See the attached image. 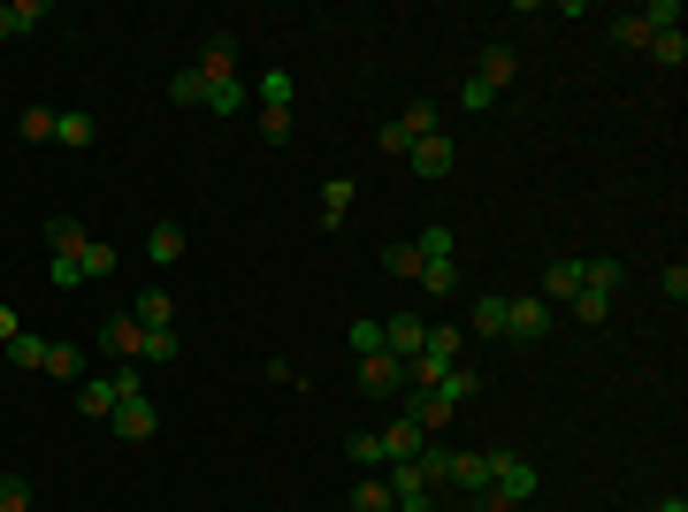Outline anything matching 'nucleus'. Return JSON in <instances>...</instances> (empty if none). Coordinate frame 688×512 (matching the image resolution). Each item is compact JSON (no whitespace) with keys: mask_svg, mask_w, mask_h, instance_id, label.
Masks as SVG:
<instances>
[{"mask_svg":"<svg viewBox=\"0 0 688 512\" xmlns=\"http://www.w3.org/2000/svg\"><path fill=\"white\" fill-rule=\"evenodd\" d=\"M191 69L207 77V115H237V108H245V69H237V38H230V31H214Z\"/></svg>","mask_w":688,"mask_h":512,"instance_id":"nucleus-1","label":"nucleus"},{"mask_svg":"<svg viewBox=\"0 0 688 512\" xmlns=\"http://www.w3.org/2000/svg\"><path fill=\"white\" fill-rule=\"evenodd\" d=\"M535 498V459L528 452H490V490L475 498V512H520Z\"/></svg>","mask_w":688,"mask_h":512,"instance_id":"nucleus-2","label":"nucleus"},{"mask_svg":"<svg viewBox=\"0 0 688 512\" xmlns=\"http://www.w3.org/2000/svg\"><path fill=\"white\" fill-rule=\"evenodd\" d=\"M108 428H115L123 444H146V436L162 428V405H154V398L138 390V375L123 382V398H115V413H108Z\"/></svg>","mask_w":688,"mask_h":512,"instance_id":"nucleus-3","label":"nucleus"},{"mask_svg":"<svg viewBox=\"0 0 688 512\" xmlns=\"http://www.w3.org/2000/svg\"><path fill=\"white\" fill-rule=\"evenodd\" d=\"M513 69H520L513 46H482V62H475V77H467V92H459V100H467V108H490V100L513 85Z\"/></svg>","mask_w":688,"mask_h":512,"instance_id":"nucleus-4","label":"nucleus"},{"mask_svg":"<svg viewBox=\"0 0 688 512\" xmlns=\"http://www.w3.org/2000/svg\"><path fill=\"white\" fill-rule=\"evenodd\" d=\"M359 390H367V398H406V359L367 352V359H359Z\"/></svg>","mask_w":688,"mask_h":512,"instance_id":"nucleus-5","label":"nucleus"},{"mask_svg":"<svg viewBox=\"0 0 688 512\" xmlns=\"http://www.w3.org/2000/svg\"><path fill=\"white\" fill-rule=\"evenodd\" d=\"M421 344H429V314H390V322H382V352H390V359H413Z\"/></svg>","mask_w":688,"mask_h":512,"instance_id":"nucleus-6","label":"nucleus"},{"mask_svg":"<svg viewBox=\"0 0 688 512\" xmlns=\"http://www.w3.org/2000/svg\"><path fill=\"white\" fill-rule=\"evenodd\" d=\"M123 382H131V375H85V382H77V413L108 421V413H115V398H123Z\"/></svg>","mask_w":688,"mask_h":512,"instance_id":"nucleus-7","label":"nucleus"},{"mask_svg":"<svg viewBox=\"0 0 688 512\" xmlns=\"http://www.w3.org/2000/svg\"><path fill=\"white\" fill-rule=\"evenodd\" d=\"M398 413H406V421H413L421 436H436V428H444V421H452L459 405H452V398H436V390H406V405H398Z\"/></svg>","mask_w":688,"mask_h":512,"instance_id":"nucleus-8","label":"nucleus"},{"mask_svg":"<svg viewBox=\"0 0 688 512\" xmlns=\"http://www.w3.org/2000/svg\"><path fill=\"white\" fill-rule=\"evenodd\" d=\"M506 337H520V344L551 337V307L543 299H506Z\"/></svg>","mask_w":688,"mask_h":512,"instance_id":"nucleus-9","label":"nucleus"},{"mask_svg":"<svg viewBox=\"0 0 688 512\" xmlns=\"http://www.w3.org/2000/svg\"><path fill=\"white\" fill-rule=\"evenodd\" d=\"M452 162H459V154H452V138H444V131H436V138H421V146L406 154V169L421 176V183H436V176H452Z\"/></svg>","mask_w":688,"mask_h":512,"instance_id":"nucleus-10","label":"nucleus"},{"mask_svg":"<svg viewBox=\"0 0 688 512\" xmlns=\"http://www.w3.org/2000/svg\"><path fill=\"white\" fill-rule=\"evenodd\" d=\"M444 482H459L467 498H482L490 490V452H452V475Z\"/></svg>","mask_w":688,"mask_h":512,"instance_id":"nucleus-11","label":"nucleus"},{"mask_svg":"<svg viewBox=\"0 0 688 512\" xmlns=\"http://www.w3.org/2000/svg\"><path fill=\"white\" fill-rule=\"evenodd\" d=\"M131 322L138 330H176V299L154 283V291H138V307H131Z\"/></svg>","mask_w":688,"mask_h":512,"instance_id":"nucleus-12","label":"nucleus"},{"mask_svg":"<svg viewBox=\"0 0 688 512\" xmlns=\"http://www.w3.org/2000/svg\"><path fill=\"white\" fill-rule=\"evenodd\" d=\"M574 291H581V260H551L535 299H543V307H558V299H574Z\"/></svg>","mask_w":688,"mask_h":512,"instance_id":"nucleus-13","label":"nucleus"},{"mask_svg":"<svg viewBox=\"0 0 688 512\" xmlns=\"http://www.w3.org/2000/svg\"><path fill=\"white\" fill-rule=\"evenodd\" d=\"M421 444H429V436H421V428H413V421H406V413H398V421H390V428H382V467H398V459H413V452H421Z\"/></svg>","mask_w":688,"mask_h":512,"instance_id":"nucleus-14","label":"nucleus"},{"mask_svg":"<svg viewBox=\"0 0 688 512\" xmlns=\"http://www.w3.org/2000/svg\"><path fill=\"white\" fill-rule=\"evenodd\" d=\"M253 92H260V108H291V100H299V77H291V69H260Z\"/></svg>","mask_w":688,"mask_h":512,"instance_id":"nucleus-15","label":"nucleus"},{"mask_svg":"<svg viewBox=\"0 0 688 512\" xmlns=\"http://www.w3.org/2000/svg\"><path fill=\"white\" fill-rule=\"evenodd\" d=\"M390 123H398V131H406L413 146H421V138H436V100H406V108H398Z\"/></svg>","mask_w":688,"mask_h":512,"instance_id":"nucleus-16","label":"nucleus"},{"mask_svg":"<svg viewBox=\"0 0 688 512\" xmlns=\"http://www.w3.org/2000/svg\"><path fill=\"white\" fill-rule=\"evenodd\" d=\"M54 138H62V146H92V138H100V115H85V108H62V115H54Z\"/></svg>","mask_w":688,"mask_h":512,"instance_id":"nucleus-17","label":"nucleus"},{"mask_svg":"<svg viewBox=\"0 0 688 512\" xmlns=\"http://www.w3.org/2000/svg\"><path fill=\"white\" fill-rule=\"evenodd\" d=\"M467 330H475V337H506V291H482L475 314H467Z\"/></svg>","mask_w":688,"mask_h":512,"instance_id":"nucleus-18","label":"nucleus"},{"mask_svg":"<svg viewBox=\"0 0 688 512\" xmlns=\"http://www.w3.org/2000/svg\"><path fill=\"white\" fill-rule=\"evenodd\" d=\"M31 23H46V0H0V38H23Z\"/></svg>","mask_w":688,"mask_h":512,"instance_id":"nucleus-19","label":"nucleus"},{"mask_svg":"<svg viewBox=\"0 0 688 512\" xmlns=\"http://www.w3.org/2000/svg\"><path fill=\"white\" fill-rule=\"evenodd\" d=\"M146 260H154V268H176V260H184V230H176V222H154V237H146Z\"/></svg>","mask_w":688,"mask_h":512,"instance_id":"nucleus-20","label":"nucleus"},{"mask_svg":"<svg viewBox=\"0 0 688 512\" xmlns=\"http://www.w3.org/2000/svg\"><path fill=\"white\" fill-rule=\"evenodd\" d=\"M100 344H108V352H123V359H131V352H138V344H146V330H138V322H131V314H108V322H100Z\"/></svg>","mask_w":688,"mask_h":512,"instance_id":"nucleus-21","label":"nucleus"},{"mask_svg":"<svg viewBox=\"0 0 688 512\" xmlns=\"http://www.w3.org/2000/svg\"><path fill=\"white\" fill-rule=\"evenodd\" d=\"M85 237H92V230H85L77 214H46V245H54V253H85Z\"/></svg>","mask_w":688,"mask_h":512,"instance_id":"nucleus-22","label":"nucleus"},{"mask_svg":"<svg viewBox=\"0 0 688 512\" xmlns=\"http://www.w3.org/2000/svg\"><path fill=\"white\" fill-rule=\"evenodd\" d=\"M38 375H54V382H85V352L77 344H46V367Z\"/></svg>","mask_w":688,"mask_h":512,"instance_id":"nucleus-23","label":"nucleus"},{"mask_svg":"<svg viewBox=\"0 0 688 512\" xmlns=\"http://www.w3.org/2000/svg\"><path fill=\"white\" fill-rule=\"evenodd\" d=\"M344 214H352V176H330L322 183V230H337Z\"/></svg>","mask_w":688,"mask_h":512,"instance_id":"nucleus-24","label":"nucleus"},{"mask_svg":"<svg viewBox=\"0 0 688 512\" xmlns=\"http://www.w3.org/2000/svg\"><path fill=\"white\" fill-rule=\"evenodd\" d=\"M643 54H651L658 69H681V62H688V31H658V38H651Z\"/></svg>","mask_w":688,"mask_h":512,"instance_id":"nucleus-25","label":"nucleus"},{"mask_svg":"<svg viewBox=\"0 0 688 512\" xmlns=\"http://www.w3.org/2000/svg\"><path fill=\"white\" fill-rule=\"evenodd\" d=\"M8 367H23V375H31V367H46V337L15 330V337H8Z\"/></svg>","mask_w":688,"mask_h":512,"instance_id":"nucleus-26","label":"nucleus"},{"mask_svg":"<svg viewBox=\"0 0 688 512\" xmlns=\"http://www.w3.org/2000/svg\"><path fill=\"white\" fill-rule=\"evenodd\" d=\"M352 512H398V505H390V482H382V475H359V490H352Z\"/></svg>","mask_w":688,"mask_h":512,"instance_id":"nucleus-27","label":"nucleus"},{"mask_svg":"<svg viewBox=\"0 0 688 512\" xmlns=\"http://www.w3.org/2000/svg\"><path fill=\"white\" fill-rule=\"evenodd\" d=\"M612 38H620V46H651L658 31L643 23V8H620V15H612Z\"/></svg>","mask_w":688,"mask_h":512,"instance_id":"nucleus-28","label":"nucleus"},{"mask_svg":"<svg viewBox=\"0 0 688 512\" xmlns=\"http://www.w3.org/2000/svg\"><path fill=\"white\" fill-rule=\"evenodd\" d=\"M169 100H176V108H207V77H199V69H176Z\"/></svg>","mask_w":688,"mask_h":512,"instance_id":"nucleus-29","label":"nucleus"},{"mask_svg":"<svg viewBox=\"0 0 688 512\" xmlns=\"http://www.w3.org/2000/svg\"><path fill=\"white\" fill-rule=\"evenodd\" d=\"M77 268H85V283H92V276H108V268H115V245H108V237H85Z\"/></svg>","mask_w":688,"mask_h":512,"instance_id":"nucleus-30","label":"nucleus"},{"mask_svg":"<svg viewBox=\"0 0 688 512\" xmlns=\"http://www.w3.org/2000/svg\"><path fill=\"white\" fill-rule=\"evenodd\" d=\"M581 291H620V260H581Z\"/></svg>","mask_w":688,"mask_h":512,"instance_id":"nucleus-31","label":"nucleus"},{"mask_svg":"<svg viewBox=\"0 0 688 512\" xmlns=\"http://www.w3.org/2000/svg\"><path fill=\"white\" fill-rule=\"evenodd\" d=\"M566 307H574V322H589V330H597V322H612V299H604V291H574Z\"/></svg>","mask_w":688,"mask_h":512,"instance_id":"nucleus-32","label":"nucleus"},{"mask_svg":"<svg viewBox=\"0 0 688 512\" xmlns=\"http://www.w3.org/2000/svg\"><path fill=\"white\" fill-rule=\"evenodd\" d=\"M475 390H482V375H475L467 359H459V367H452V375L436 382V398H452V405H459V398H475Z\"/></svg>","mask_w":688,"mask_h":512,"instance_id":"nucleus-33","label":"nucleus"},{"mask_svg":"<svg viewBox=\"0 0 688 512\" xmlns=\"http://www.w3.org/2000/svg\"><path fill=\"white\" fill-rule=\"evenodd\" d=\"M413 475H421V482L436 490V482L452 475V452H436V444H421V452H413Z\"/></svg>","mask_w":688,"mask_h":512,"instance_id":"nucleus-34","label":"nucleus"},{"mask_svg":"<svg viewBox=\"0 0 688 512\" xmlns=\"http://www.w3.org/2000/svg\"><path fill=\"white\" fill-rule=\"evenodd\" d=\"M176 352H184V337H176V330H146V344H138V359H154V367H169Z\"/></svg>","mask_w":688,"mask_h":512,"instance_id":"nucleus-35","label":"nucleus"},{"mask_svg":"<svg viewBox=\"0 0 688 512\" xmlns=\"http://www.w3.org/2000/svg\"><path fill=\"white\" fill-rule=\"evenodd\" d=\"M413 253H421V260H452V230H444V222H429V230L413 237Z\"/></svg>","mask_w":688,"mask_h":512,"instance_id":"nucleus-36","label":"nucleus"},{"mask_svg":"<svg viewBox=\"0 0 688 512\" xmlns=\"http://www.w3.org/2000/svg\"><path fill=\"white\" fill-rule=\"evenodd\" d=\"M413 283H429V291L444 299V291H459V268H452V260H421V276H413Z\"/></svg>","mask_w":688,"mask_h":512,"instance_id":"nucleus-37","label":"nucleus"},{"mask_svg":"<svg viewBox=\"0 0 688 512\" xmlns=\"http://www.w3.org/2000/svg\"><path fill=\"white\" fill-rule=\"evenodd\" d=\"M46 283H54V291H77V283H85V268H77V253H54V268H46Z\"/></svg>","mask_w":688,"mask_h":512,"instance_id":"nucleus-38","label":"nucleus"},{"mask_svg":"<svg viewBox=\"0 0 688 512\" xmlns=\"http://www.w3.org/2000/svg\"><path fill=\"white\" fill-rule=\"evenodd\" d=\"M344 337H352V359H367V352H382V322H352Z\"/></svg>","mask_w":688,"mask_h":512,"instance_id":"nucleus-39","label":"nucleus"},{"mask_svg":"<svg viewBox=\"0 0 688 512\" xmlns=\"http://www.w3.org/2000/svg\"><path fill=\"white\" fill-rule=\"evenodd\" d=\"M15 131H23V138H54V108H23Z\"/></svg>","mask_w":688,"mask_h":512,"instance_id":"nucleus-40","label":"nucleus"},{"mask_svg":"<svg viewBox=\"0 0 688 512\" xmlns=\"http://www.w3.org/2000/svg\"><path fill=\"white\" fill-rule=\"evenodd\" d=\"M382 268H390V276H421V253H413V237H406V245H390V253H382Z\"/></svg>","mask_w":688,"mask_h":512,"instance_id":"nucleus-41","label":"nucleus"},{"mask_svg":"<svg viewBox=\"0 0 688 512\" xmlns=\"http://www.w3.org/2000/svg\"><path fill=\"white\" fill-rule=\"evenodd\" d=\"M31 505V482L23 475H0V512H23Z\"/></svg>","mask_w":688,"mask_h":512,"instance_id":"nucleus-42","label":"nucleus"},{"mask_svg":"<svg viewBox=\"0 0 688 512\" xmlns=\"http://www.w3.org/2000/svg\"><path fill=\"white\" fill-rule=\"evenodd\" d=\"M352 459L375 475V467H382V436H352Z\"/></svg>","mask_w":688,"mask_h":512,"instance_id":"nucleus-43","label":"nucleus"},{"mask_svg":"<svg viewBox=\"0 0 688 512\" xmlns=\"http://www.w3.org/2000/svg\"><path fill=\"white\" fill-rule=\"evenodd\" d=\"M658 291H666V299H674V307H681V299H688V268H681V260H674V268H666V276H658Z\"/></svg>","mask_w":688,"mask_h":512,"instance_id":"nucleus-44","label":"nucleus"},{"mask_svg":"<svg viewBox=\"0 0 688 512\" xmlns=\"http://www.w3.org/2000/svg\"><path fill=\"white\" fill-rule=\"evenodd\" d=\"M260 131L268 138H291V108H260Z\"/></svg>","mask_w":688,"mask_h":512,"instance_id":"nucleus-45","label":"nucleus"},{"mask_svg":"<svg viewBox=\"0 0 688 512\" xmlns=\"http://www.w3.org/2000/svg\"><path fill=\"white\" fill-rule=\"evenodd\" d=\"M15 330H23V322H15V307H8V299H0V344L15 337Z\"/></svg>","mask_w":688,"mask_h":512,"instance_id":"nucleus-46","label":"nucleus"},{"mask_svg":"<svg viewBox=\"0 0 688 512\" xmlns=\"http://www.w3.org/2000/svg\"><path fill=\"white\" fill-rule=\"evenodd\" d=\"M398 512H429V505H398Z\"/></svg>","mask_w":688,"mask_h":512,"instance_id":"nucleus-47","label":"nucleus"}]
</instances>
